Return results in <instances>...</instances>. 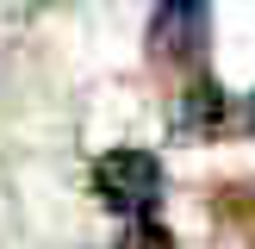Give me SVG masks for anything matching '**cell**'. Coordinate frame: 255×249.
<instances>
[{
	"label": "cell",
	"mask_w": 255,
	"mask_h": 249,
	"mask_svg": "<svg viewBox=\"0 0 255 249\" xmlns=\"http://www.w3.org/2000/svg\"><path fill=\"white\" fill-rule=\"evenodd\" d=\"M94 193L106 212H119L125 224L137 218H156L162 206V162L149 149H106L94 162Z\"/></svg>",
	"instance_id": "cell-1"
},
{
	"label": "cell",
	"mask_w": 255,
	"mask_h": 249,
	"mask_svg": "<svg viewBox=\"0 0 255 249\" xmlns=\"http://www.w3.org/2000/svg\"><path fill=\"white\" fill-rule=\"evenodd\" d=\"M149 56L162 69H199L206 56V0H162L149 25Z\"/></svg>",
	"instance_id": "cell-2"
},
{
	"label": "cell",
	"mask_w": 255,
	"mask_h": 249,
	"mask_svg": "<svg viewBox=\"0 0 255 249\" xmlns=\"http://www.w3.org/2000/svg\"><path fill=\"white\" fill-rule=\"evenodd\" d=\"M224 112H231V100L218 94V81H206V75H193L187 81V94H181V119H174V131L181 137H212V131H224Z\"/></svg>",
	"instance_id": "cell-3"
},
{
	"label": "cell",
	"mask_w": 255,
	"mask_h": 249,
	"mask_svg": "<svg viewBox=\"0 0 255 249\" xmlns=\"http://www.w3.org/2000/svg\"><path fill=\"white\" fill-rule=\"evenodd\" d=\"M249 124H255V100H249Z\"/></svg>",
	"instance_id": "cell-4"
}]
</instances>
